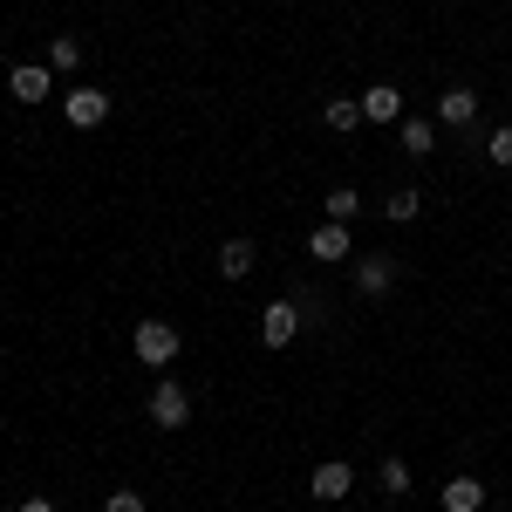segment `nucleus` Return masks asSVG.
I'll list each match as a JSON object with an SVG mask.
<instances>
[{
    "instance_id": "f3484780",
    "label": "nucleus",
    "mask_w": 512,
    "mask_h": 512,
    "mask_svg": "<svg viewBox=\"0 0 512 512\" xmlns=\"http://www.w3.org/2000/svg\"><path fill=\"white\" fill-rule=\"evenodd\" d=\"M76 62H82V41H76V35L48 41V69H55V76H69V69H76Z\"/></svg>"
},
{
    "instance_id": "dca6fc26",
    "label": "nucleus",
    "mask_w": 512,
    "mask_h": 512,
    "mask_svg": "<svg viewBox=\"0 0 512 512\" xmlns=\"http://www.w3.org/2000/svg\"><path fill=\"white\" fill-rule=\"evenodd\" d=\"M417 212H424V198L410 192V185H403V192H390V205H383V219H390V226H410Z\"/></svg>"
},
{
    "instance_id": "ddd939ff",
    "label": "nucleus",
    "mask_w": 512,
    "mask_h": 512,
    "mask_svg": "<svg viewBox=\"0 0 512 512\" xmlns=\"http://www.w3.org/2000/svg\"><path fill=\"white\" fill-rule=\"evenodd\" d=\"M321 212H328L335 226H355V212H362V198H355V185H335V192L321 198Z\"/></svg>"
},
{
    "instance_id": "39448f33",
    "label": "nucleus",
    "mask_w": 512,
    "mask_h": 512,
    "mask_svg": "<svg viewBox=\"0 0 512 512\" xmlns=\"http://www.w3.org/2000/svg\"><path fill=\"white\" fill-rule=\"evenodd\" d=\"M7 89H14L21 103H48V89H55V69H48V62H14Z\"/></svg>"
},
{
    "instance_id": "20e7f679",
    "label": "nucleus",
    "mask_w": 512,
    "mask_h": 512,
    "mask_svg": "<svg viewBox=\"0 0 512 512\" xmlns=\"http://www.w3.org/2000/svg\"><path fill=\"white\" fill-rule=\"evenodd\" d=\"M62 117H69V130H96V123L110 117V96L103 89H69L62 96Z\"/></svg>"
},
{
    "instance_id": "423d86ee",
    "label": "nucleus",
    "mask_w": 512,
    "mask_h": 512,
    "mask_svg": "<svg viewBox=\"0 0 512 512\" xmlns=\"http://www.w3.org/2000/svg\"><path fill=\"white\" fill-rule=\"evenodd\" d=\"M294 328H301L294 301H267V308H260V342H267V349H287V342H294Z\"/></svg>"
},
{
    "instance_id": "6e6552de",
    "label": "nucleus",
    "mask_w": 512,
    "mask_h": 512,
    "mask_svg": "<svg viewBox=\"0 0 512 512\" xmlns=\"http://www.w3.org/2000/svg\"><path fill=\"white\" fill-rule=\"evenodd\" d=\"M403 117V96H396L390 82H369L362 89V123H396Z\"/></svg>"
},
{
    "instance_id": "6ab92c4d",
    "label": "nucleus",
    "mask_w": 512,
    "mask_h": 512,
    "mask_svg": "<svg viewBox=\"0 0 512 512\" xmlns=\"http://www.w3.org/2000/svg\"><path fill=\"white\" fill-rule=\"evenodd\" d=\"M485 158L499 164V171H512V130H492V144H485Z\"/></svg>"
},
{
    "instance_id": "9b49d317",
    "label": "nucleus",
    "mask_w": 512,
    "mask_h": 512,
    "mask_svg": "<svg viewBox=\"0 0 512 512\" xmlns=\"http://www.w3.org/2000/svg\"><path fill=\"white\" fill-rule=\"evenodd\" d=\"M253 260H260L253 239H226V246H219V274H226V280H246V274H253Z\"/></svg>"
},
{
    "instance_id": "f8f14e48",
    "label": "nucleus",
    "mask_w": 512,
    "mask_h": 512,
    "mask_svg": "<svg viewBox=\"0 0 512 512\" xmlns=\"http://www.w3.org/2000/svg\"><path fill=\"white\" fill-rule=\"evenodd\" d=\"M308 253H315V260H349V226H335V219H328V226H315Z\"/></svg>"
},
{
    "instance_id": "7ed1b4c3",
    "label": "nucleus",
    "mask_w": 512,
    "mask_h": 512,
    "mask_svg": "<svg viewBox=\"0 0 512 512\" xmlns=\"http://www.w3.org/2000/svg\"><path fill=\"white\" fill-rule=\"evenodd\" d=\"M185 417H192L185 383H158V390H151V424H158V431H185Z\"/></svg>"
},
{
    "instance_id": "4468645a",
    "label": "nucleus",
    "mask_w": 512,
    "mask_h": 512,
    "mask_svg": "<svg viewBox=\"0 0 512 512\" xmlns=\"http://www.w3.org/2000/svg\"><path fill=\"white\" fill-rule=\"evenodd\" d=\"M403 151H410V158H431V151H437V130L424 117H403Z\"/></svg>"
},
{
    "instance_id": "412c9836",
    "label": "nucleus",
    "mask_w": 512,
    "mask_h": 512,
    "mask_svg": "<svg viewBox=\"0 0 512 512\" xmlns=\"http://www.w3.org/2000/svg\"><path fill=\"white\" fill-rule=\"evenodd\" d=\"M14 512H55V499H21Z\"/></svg>"
},
{
    "instance_id": "f03ea898",
    "label": "nucleus",
    "mask_w": 512,
    "mask_h": 512,
    "mask_svg": "<svg viewBox=\"0 0 512 512\" xmlns=\"http://www.w3.org/2000/svg\"><path fill=\"white\" fill-rule=\"evenodd\" d=\"M396 274H403V260H390V253H362V260H355V287H362L369 301H383L396 287Z\"/></svg>"
},
{
    "instance_id": "0eeeda50",
    "label": "nucleus",
    "mask_w": 512,
    "mask_h": 512,
    "mask_svg": "<svg viewBox=\"0 0 512 512\" xmlns=\"http://www.w3.org/2000/svg\"><path fill=\"white\" fill-rule=\"evenodd\" d=\"M349 485H355V472L342 465V458L315 465V478H308V492H315V499H328V506H335V499H349Z\"/></svg>"
},
{
    "instance_id": "1a4fd4ad",
    "label": "nucleus",
    "mask_w": 512,
    "mask_h": 512,
    "mask_svg": "<svg viewBox=\"0 0 512 512\" xmlns=\"http://www.w3.org/2000/svg\"><path fill=\"white\" fill-rule=\"evenodd\" d=\"M437 506H444V512H478V506H485V478H444Z\"/></svg>"
},
{
    "instance_id": "f257e3e1",
    "label": "nucleus",
    "mask_w": 512,
    "mask_h": 512,
    "mask_svg": "<svg viewBox=\"0 0 512 512\" xmlns=\"http://www.w3.org/2000/svg\"><path fill=\"white\" fill-rule=\"evenodd\" d=\"M130 349H137L144 369H171V362H178V328H171V321H137Z\"/></svg>"
},
{
    "instance_id": "aec40b11",
    "label": "nucleus",
    "mask_w": 512,
    "mask_h": 512,
    "mask_svg": "<svg viewBox=\"0 0 512 512\" xmlns=\"http://www.w3.org/2000/svg\"><path fill=\"white\" fill-rule=\"evenodd\" d=\"M103 512H144V492H110Z\"/></svg>"
},
{
    "instance_id": "a211bd4d",
    "label": "nucleus",
    "mask_w": 512,
    "mask_h": 512,
    "mask_svg": "<svg viewBox=\"0 0 512 512\" xmlns=\"http://www.w3.org/2000/svg\"><path fill=\"white\" fill-rule=\"evenodd\" d=\"M376 485H383L390 499H403V492H410V465H403V458H383V472H376Z\"/></svg>"
},
{
    "instance_id": "2eb2a0df",
    "label": "nucleus",
    "mask_w": 512,
    "mask_h": 512,
    "mask_svg": "<svg viewBox=\"0 0 512 512\" xmlns=\"http://www.w3.org/2000/svg\"><path fill=\"white\" fill-rule=\"evenodd\" d=\"M321 123H328V130H355V123H362V96H335V103L321 110Z\"/></svg>"
},
{
    "instance_id": "9d476101",
    "label": "nucleus",
    "mask_w": 512,
    "mask_h": 512,
    "mask_svg": "<svg viewBox=\"0 0 512 512\" xmlns=\"http://www.w3.org/2000/svg\"><path fill=\"white\" fill-rule=\"evenodd\" d=\"M472 117H478V89L458 82V89H444V96H437V123H458V130H465Z\"/></svg>"
}]
</instances>
